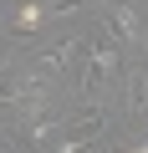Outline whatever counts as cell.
I'll list each match as a JSON object with an SVG mask.
<instances>
[{"label":"cell","instance_id":"cell-1","mask_svg":"<svg viewBox=\"0 0 148 153\" xmlns=\"http://www.w3.org/2000/svg\"><path fill=\"white\" fill-rule=\"evenodd\" d=\"M138 153H148V148H138Z\"/></svg>","mask_w":148,"mask_h":153}]
</instances>
